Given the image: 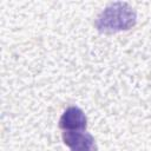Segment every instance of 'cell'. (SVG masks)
<instances>
[{
  "instance_id": "cell-1",
  "label": "cell",
  "mask_w": 151,
  "mask_h": 151,
  "mask_svg": "<svg viewBox=\"0 0 151 151\" xmlns=\"http://www.w3.org/2000/svg\"><path fill=\"white\" fill-rule=\"evenodd\" d=\"M136 11L126 2L110 4L94 21L96 28L101 33H116L127 31L136 25Z\"/></svg>"
},
{
  "instance_id": "cell-2",
  "label": "cell",
  "mask_w": 151,
  "mask_h": 151,
  "mask_svg": "<svg viewBox=\"0 0 151 151\" xmlns=\"http://www.w3.org/2000/svg\"><path fill=\"white\" fill-rule=\"evenodd\" d=\"M63 142L70 151H97L93 136L84 131H61Z\"/></svg>"
},
{
  "instance_id": "cell-3",
  "label": "cell",
  "mask_w": 151,
  "mask_h": 151,
  "mask_svg": "<svg viewBox=\"0 0 151 151\" xmlns=\"http://www.w3.org/2000/svg\"><path fill=\"white\" fill-rule=\"evenodd\" d=\"M87 126V118L78 106H68L59 119L61 131H84Z\"/></svg>"
}]
</instances>
